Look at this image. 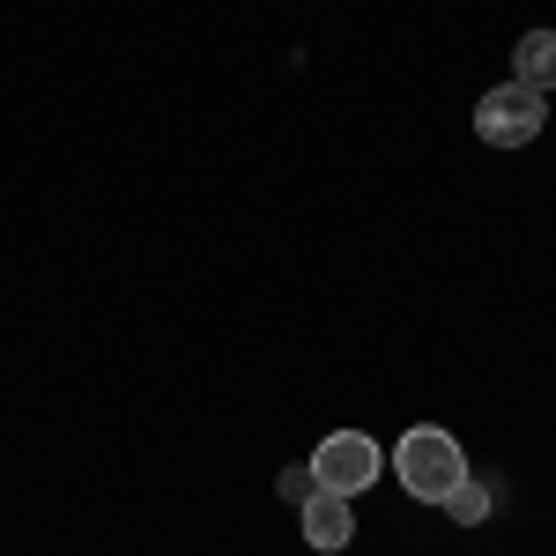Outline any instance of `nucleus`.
Here are the masks:
<instances>
[{"label":"nucleus","mask_w":556,"mask_h":556,"mask_svg":"<svg viewBox=\"0 0 556 556\" xmlns=\"http://www.w3.org/2000/svg\"><path fill=\"white\" fill-rule=\"evenodd\" d=\"M393 468H401V482H408V497L416 505H445V490H460L468 482V453H460V438L453 430H408L401 438V453H393Z\"/></svg>","instance_id":"nucleus-1"},{"label":"nucleus","mask_w":556,"mask_h":556,"mask_svg":"<svg viewBox=\"0 0 556 556\" xmlns=\"http://www.w3.org/2000/svg\"><path fill=\"white\" fill-rule=\"evenodd\" d=\"M379 445L364 438V430H334V438H319V453H312V490H334V497H356V490H371L379 482Z\"/></svg>","instance_id":"nucleus-2"},{"label":"nucleus","mask_w":556,"mask_h":556,"mask_svg":"<svg viewBox=\"0 0 556 556\" xmlns=\"http://www.w3.org/2000/svg\"><path fill=\"white\" fill-rule=\"evenodd\" d=\"M542 119H549V104H542V89H490L482 104H475V134L490 141V149H527L534 134H542Z\"/></svg>","instance_id":"nucleus-3"},{"label":"nucleus","mask_w":556,"mask_h":556,"mask_svg":"<svg viewBox=\"0 0 556 556\" xmlns=\"http://www.w3.org/2000/svg\"><path fill=\"white\" fill-rule=\"evenodd\" d=\"M304 542L312 549H349V534H356V497H334V490H312V505H304Z\"/></svg>","instance_id":"nucleus-4"},{"label":"nucleus","mask_w":556,"mask_h":556,"mask_svg":"<svg viewBox=\"0 0 556 556\" xmlns=\"http://www.w3.org/2000/svg\"><path fill=\"white\" fill-rule=\"evenodd\" d=\"M513 83H519V89H542V97L556 89V30H527V38H519Z\"/></svg>","instance_id":"nucleus-5"},{"label":"nucleus","mask_w":556,"mask_h":556,"mask_svg":"<svg viewBox=\"0 0 556 556\" xmlns=\"http://www.w3.org/2000/svg\"><path fill=\"white\" fill-rule=\"evenodd\" d=\"M445 513L460 519V527H475V519L490 513V497H482V490H475V482H460V490H445Z\"/></svg>","instance_id":"nucleus-6"}]
</instances>
